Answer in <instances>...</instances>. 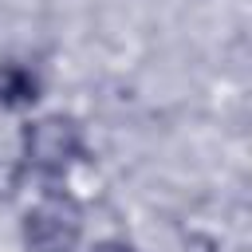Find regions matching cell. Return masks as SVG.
Segmentation results:
<instances>
[{"label": "cell", "instance_id": "cell-4", "mask_svg": "<svg viewBox=\"0 0 252 252\" xmlns=\"http://www.w3.org/2000/svg\"><path fill=\"white\" fill-rule=\"evenodd\" d=\"M94 252H134V248H130V244H98Z\"/></svg>", "mask_w": 252, "mask_h": 252}, {"label": "cell", "instance_id": "cell-2", "mask_svg": "<svg viewBox=\"0 0 252 252\" xmlns=\"http://www.w3.org/2000/svg\"><path fill=\"white\" fill-rule=\"evenodd\" d=\"M83 236V213L67 193H43L24 217L28 252H71Z\"/></svg>", "mask_w": 252, "mask_h": 252}, {"label": "cell", "instance_id": "cell-3", "mask_svg": "<svg viewBox=\"0 0 252 252\" xmlns=\"http://www.w3.org/2000/svg\"><path fill=\"white\" fill-rule=\"evenodd\" d=\"M35 94H39V79L28 67H20V63L0 67V102L4 106H32Z\"/></svg>", "mask_w": 252, "mask_h": 252}, {"label": "cell", "instance_id": "cell-1", "mask_svg": "<svg viewBox=\"0 0 252 252\" xmlns=\"http://www.w3.org/2000/svg\"><path fill=\"white\" fill-rule=\"evenodd\" d=\"M79 154H83V134L75 118L47 114L24 130V158L39 177H63L79 161Z\"/></svg>", "mask_w": 252, "mask_h": 252}]
</instances>
